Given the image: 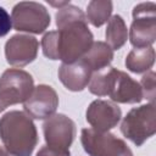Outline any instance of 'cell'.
<instances>
[{
  "label": "cell",
  "instance_id": "obj_1",
  "mask_svg": "<svg viewBox=\"0 0 156 156\" xmlns=\"http://www.w3.org/2000/svg\"><path fill=\"white\" fill-rule=\"evenodd\" d=\"M93 44V34L88 20L74 21L46 33L41 39L43 54L50 60H61L62 63H73L80 60Z\"/></svg>",
  "mask_w": 156,
  "mask_h": 156
},
{
  "label": "cell",
  "instance_id": "obj_2",
  "mask_svg": "<svg viewBox=\"0 0 156 156\" xmlns=\"http://www.w3.org/2000/svg\"><path fill=\"white\" fill-rule=\"evenodd\" d=\"M88 88L96 96L108 95L112 101L121 104H138L144 98L140 84L126 72L113 67L91 74Z\"/></svg>",
  "mask_w": 156,
  "mask_h": 156
},
{
  "label": "cell",
  "instance_id": "obj_3",
  "mask_svg": "<svg viewBox=\"0 0 156 156\" xmlns=\"http://www.w3.org/2000/svg\"><path fill=\"white\" fill-rule=\"evenodd\" d=\"M0 138L12 156H30L38 143L37 128L23 111H10L0 118Z\"/></svg>",
  "mask_w": 156,
  "mask_h": 156
},
{
  "label": "cell",
  "instance_id": "obj_4",
  "mask_svg": "<svg viewBox=\"0 0 156 156\" xmlns=\"http://www.w3.org/2000/svg\"><path fill=\"white\" fill-rule=\"evenodd\" d=\"M122 134L136 146H141L156 132V108L150 102L132 108L121 123Z\"/></svg>",
  "mask_w": 156,
  "mask_h": 156
},
{
  "label": "cell",
  "instance_id": "obj_5",
  "mask_svg": "<svg viewBox=\"0 0 156 156\" xmlns=\"http://www.w3.org/2000/svg\"><path fill=\"white\" fill-rule=\"evenodd\" d=\"M34 89L32 76L18 68H9L0 77V112L6 107L24 102Z\"/></svg>",
  "mask_w": 156,
  "mask_h": 156
},
{
  "label": "cell",
  "instance_id": "obj_6",
  "mask_svg": "<svg viewBox=\"0 0 156 156\" xmlns=\"http://www.w3.org/2000/svg\"><path fill=\"white\" fill-rule=\"evenodd\" d=\"M80 141L89 156H133L124 140L110 132H98L93 128L82 129Z\"/></svg>",
  "mask_w": 156,
  "mask_h": 156
},
{
  "label": "cell",
  "instance_id": "obj_7",
  "mask_svg": "<svg viewBox=\"0 0 156 156\" xmlns=\"http://www.w3.org/2000/svg\"><path fill=\"white\" fill-rule=\"evenodd\" d=\"M156 39V5L141 2L133 9V22L129 29L130 44L135 48H147Z\"/></svg>",
  "mask_w": 156,
  "mask_h": 156
},
{
  "label": "cell",
  "instance_id": "obj_8",
  "mask_svg": "<svg viewBox=\"0 0 156 156\" xmlns=\"http://www.w3.org/2000/svg\"><path fill=\"white\" fill-rule=\"evenodd\" d=\"M11 22L16 30L40 34L49 27L50 15L39 2L22 1L12 9Z\"/></svg>",
  "mask_w": 156,
  "mask_h": 156
},
{
  "label": "cell",
  "instance_id": "obj_9",
  "mask_svg": "<svg viewBox=\"0 0 156 156\" xmlns=\"http://www.w3.org/2000/svg\"><path fill=\"white\" fill-rule=\"evenodd\" d=\"M46 145L61 150H69L76 136L74 122L63 113H54L43 124Z\"/></svg>",
  "mask_w": 156,
  "mask_h": 156
},
{
  "label": "cell",
  "instance_id": "obj_10",
  "mask_svg": "<svg viewBox=\"0 0 156 156\" xmlns=\"http://www.w3.org/2000/svg\"><path fill=\"white\" fill-rule=\"evenodd\" d=\"M58 106V96L54 88L46 84L34 87L29 98L23 102L24 111L30 118L44 119L52 116Z\"/></svg>",
  "mask_w": 156,
  "mask_h": 156
},
{
  "label": "cell",
  "instance_id": "obj_11",
  "mask_svg": "<svg viewBox=\"0 0 156 156\" xmlns=\"http://www.w3.org/2000/svg\"><path fill=\"white\" fill-rule=\"evenodd\" d=\"M39 41L27 34L12 35L5 44L6 61L15 67H23L33 62L38 55Z\"/></svg>",
  "mask_w": 156,
  "mask_h": 156
},
{
  "label": "cell",
  "instance_id": "obj_12",
  "mask_svg": "<svg viewBox=\"0 0 156 156\" xmlns=\"http://www.w3.org/2000/svg\"><path fill=\"white\" fill-rule=\"evenodd\" d=\"M122 117L121 108L107 100H94L87 110V122L98 132H108L117 126Z\"/></svg>",
  "mask_w": 156,
  "mask_h": 156
},
{
  "label": "cell",
  "instance_id": "obj_13",
  "mask_svg": "<svg viewBox=\"0 0 156 156\" xmlns=\"http://www.w3.org/2000/svg\"><path fill=\"white\" fill-rule=\"evenodd\" d=\"M91 69L80 58L73 63H62L58 68V78L61 83L72 91H80L90 82Z\"/></svg>",
  "mask_w": 156,
  "mask_h": 156
},
{
  "label": "cell",
  "instance_id": "obj_14",
  "mask_svg": "<svg viewBox=\"0 0 156 156\" xmlns=\"http://www.w3.org/2000/svg\"><path fill=\"white\" fill-rule=\"evenodd\" d=\"M113 58V50L104 41H93L88 52L82 57V60L88 65V67L95 72L106 68Z\"/></svg>",
  "mask_w": 156,
  "mask_h": 156
},
{
  "label": "cell",
  "instance_id": "obj_15",
  "mask_svg": "<svg viewBox=\"0 0 156 156\" xmlns=\"http://www.w3.org/2000/svg\"><path fill=\"white\" fill-rule=\"evenodd\" d=\"M155 62V50L152 46L135 48L126 57V67L134 73L150 71Z\"/></svg>",
  "mask_w": 156,
  "mask_h": 156
},
{
  "label": "cell",
  "instance_id": "obj_16",
  "mask_svg": "<svg viewBox=\"0 0 156 156\" xmlns=\"http://www.w3.org/2000/svg\"><path fill=\"white\" fill-rule=\"evenodd\" d=\"M128 39V30L123 18L119 15L112 16L107 22L106 28V44L112 50L121 49Z\"/></svg>",
  "mask_w": 156,
  "mask_h": 156
},
{
  "label": "cell",
  "instance_id": "obj_17",
  "mask_svg": "<svg viewBox=\"0 0 156 156\" xmlns=\"http://www.w3.org/2000/svg\"><path fill=\"white\" fill-rule=\"evenodd\" d=\"M112 12V2L106 0H93L88 4L87 20L94 27H101L110 20Z\"/></svg>",
  "mask_w": 156,
  "mask_h": 156
},
{
  "label": "cell",
  "instance_id": "obj_18",
  "mask_svg": "<svg viewBox=\"0 0 156 156\" xmlns=\"http://www.w3.org/2000/svg\"><path fill=\"white\" fill-rule=\"evenodd\" d=\"M80 20H87L85 15L83 13V11L71 4H67L62 7L58 9L57 13H56V26L57 28H61L62 26L74 22V21H80Z\"/></svg>",
  "mask_w": 156,
  "mask_h": 156
},
{
  "label": "cell",
  "instance_id": "obj_19",
  "mask_svg": "<svg viewBox=\"0 0 156 156\" xmlns=\"http://www.w3.org/2000/svg\"><path fill=\"white\" fill-rule=\"evenodd\" d=\"M156 74L154 71H147L146 74L141 77L140 87L143 90V96L147 99L150 102L155 104V96H156Z\"/></svg>",
  "mask_w": 156,
  "mask_h": 156
},
{
  "label": "cell",
  "instance_id": "obj_20",
  "mask_svg": "<svg viewBox=\"0 0 156 156\" xmlns=\"http://www.w3.org/2000/svg\"><path fill=\"white\" fill-rule=\"evenodd\" d=\"M11 27H12V22L10 15L4 7L0 6V38L5 37L10 32Z\"/></svg>",
  "mask_w": 156,
  "mask_h": 156
},
{
  "label": "cell",
  "instance_id": "obj_21",
  "mask_svg": "<svg viewBox=\"0 0 156 156\" xmlns=\"http://www.w3.org/2000/svg\"><path fill=\"white\" fill-rule=\"evenodd\" d=\"M69 150H61L56 147H50L48 145H44L38 152L37 156H69Z\"/></svg>",
  "mask_w": 156,
  "mask_h": 156
},
{
  "label": "cell",
  "instance_id": "obj_22",
  "mask_svg": "<svg viewBox=\"0 0 156 156\" xmlns=\"http://www.w3.org/2000/svg\"><path fill=\"white\" fill-rule=\"evenodd\" d=\"M0 156H10V154H9L4 147L0 146Z\"/></svg>",
  "mask_w": 156,
  "mask_h": 156
}]
</instances>
